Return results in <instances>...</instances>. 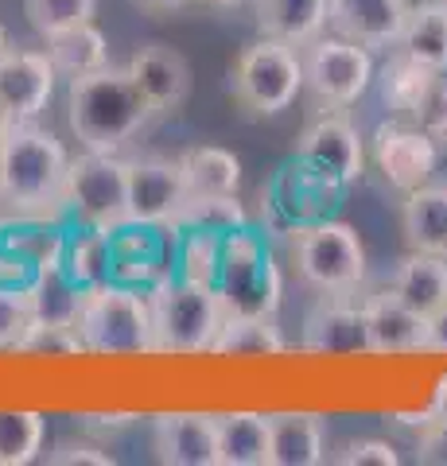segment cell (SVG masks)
<instances>
[{
	"mask_svg": "<svg viewBox=\"0 0 447 466\" xmlns=\"http://www.w3.org/2000/svg\"><path fill=\"white\" fill-rule=\"evenodd\" d=\"M70 159L51 128L20 121L0 140V210L20 222H59Z\"/></svg>",
	"mask_w": 447,
	"mask_h": 466,
	"instance_id": "1",
	"label": "cell"
},
{
	"mask_svg": "<svg viewBox=\"0 0 447 466\" xmlns=\"http://www.w3.org/2000/svg\"><path fill=\"white\" fill-rule=\"evenodd\" d=\"M152 116L156 113L137 90L128 66L109 63L66 82V125L82 152L125 156L128 144L152 125Z\"/></svg>",
	"mask_w": 447,
	"mask_h": 466,
	"instance_id": "2",
	"label": "cell"
},
{
	"mask_svg": "<svg viewBox=\"0 0 447 466\" xmlns=\"http://www.w3.org/2000/svg\"><path fill=\"white\" fill-rule=\"evenodd\" d=\"M288 265L315 296H358L370 276L362 233L342 218H315L288 229Z\"/></svg>",
	"mask_w": 447,
	"mask_h": 466,
	"instance_id": "3",
	"label": "cell"
},
{
	"mask_svg": "<svg viewBox=\"0 0 447 466\" xmlns=\"http://www.w3.org/2000/svg\"><path fill=\"white\" fill-rule=\"evenodd\" d=\"M78 339L86 358H148L156 354L148 291L125 280H109L86 291L78 315Z\"/></svg>",
	"mask_w": 447,
	"mask_h": 466,
	"instance_id": "4",
	"label": "cell"
},
{
	"mask_svg": "<svg viewBox=\"0 0 447 466\" xmlns=\"http://www.w3.org/2000/svg\"><path fill=\"white\" fill-rule=\"evenodd\" d=\"M148 303H152L156 354L195 358L214 350V339H218L226 323V308L214 284L168 276V280H160L148 291Z\"/></svg>",
	"mask_w": 447,
	"mask_h": 466,
	"instance_id": "5",
	"label": "cell"
},
{
	"mask_svg": "<svg viewBox=\"0 0 447 466\" xmlns=\"http://www.w3.org/2000/svg\"><path fill=\"white\" fill-rule=\"evenodd\" d=\"M226 315H277L284 303V272L272 257L265 229L241 226L222 238L218 272H214Z\"/></svg>",
	"mask_w": 447,
	"mask_h": 466,
	"instance_id": "6",
	"label": "cell"
},
{
	"mask_svg": "<svg viewBox=\"0 0 447 466\" xmlns=\"http://www.w3.org/2000/svg\"><path fill=\"white\" fill-rule=\"evenodd\" d=\"M229 94L249 116H280L304 97V47L261 35L229 66Z\"/></svg>",
	"mask_w": 447,
	"mask_h": 466,
	"instance_id": "7",
	"label": "cell"
},
{
	"mask_svg": "<svg viewBox=\"0 0 447 466\" xmlns=\"http://www.w3.org/2000/svg\"><path fill=\"white\" fill-rule=\"evenodd\" d=\"M373 78L378 63L362 43L323 32L304 47V97L315 113H346L373 90Z\"/></svg>",
	"mask_w": 447,
	"mask_h": 466,
	"instance_id": "8",
	"label": "cell"
},
{
	"mask_svg": "<svg viewBox=\"0 0 447 466\" xmlns=\"http://www.w3.org/2000/svg\"><path fill=\"white\" fill-rule=\"evenodd\" d=\"M63 218L113 233L128 226V156L82 152L70 159Z\"/></svg>",
	"mask_w": 447,
	"mask_h": 466,
	"instance_id": "9",
	"label": "cell"
},
{
	"mask_svg": "<svg viewBox=\"0 0 447 466\" xmlns=\"http://www.w3.org/2000/svg\"><path fill=\"white\" fill-rule=\"evenodd\" d=\"M296 164L315 179L350 191L366 175L370 140L346 113H315V121L296 140Z\"/></svg>",
	"mask_w": 447,
	"mask_h": 466,
	"instance_id": "10",
	"label": "cell"
},
{
	"mask_svg": "<svg viewBox=\"0 0 447 466\" xmlns=\"http://www.w3.org/2000/svg\"><path fill=\"white\" fill-rule=\"evenodd\" d=\"M440 156L443 152H440L436 137L416 121H397V116H389V121H381L370 137L373 167H378L381 179L401 195H409L416 187L436 179Z\"/></svg>",
	"mask_w": 447,
	"mask_h": 466,
	"instance_id": "11",
	"label": "cell"
},
{
	"mask_svg": "<svg viewBox=\"0 0 447 466\" xmlns=\"http://www.w3.org/2000/svg\"><path fill=\"white\" fill-rule=\"evenodd\" d=\"M187 202L179 156H128V226L171 229Z\"/></svg>",
	"mask_w": 447,
	"mask_h": 466,
	"instance_id": "12",
	"label": "cell"
},
{
	"mask_svg": "<svg viewBox=\"0 0 447 466\" xmlns=\"http://www.w3.org/2000/svg\"><path fill=\"white\" fill-rule=\"evenodd\" d=\"M125 66L156 116L179 113L187 106V97H191V86H195L191 63H187V55L176 51L171 43H140V47L128 55Z\"/></svg>",
	"mask_w": 447,
	"mask_h": 466,
	"instance_id": "13",
	"label": "cell"
},
{
	"mask_svg": "<svg viewBox=\"0 0 447 466\" xmlns=\"http://www.w3.org/2000/svg\"><path fill=\"white\" fill-rule=\"evenodd\" d=\"M152 451L164 466H218V416L171 408L152 420Z\"/></svg>",
	"mask_w": 447,
	"mask_h": 466,
	"instance_id": "14",
	"label": "cell"
},
{
	"mask_svg": "<svg viewBox=\"0 0 447 466\" xmlns=\"http://www.w3.org/2000/svg\"><path fill=\"white\" fill-rule=\"evenodd\" d=\"M55 86H59V70L47 51L8 47L0 55V106L16 121H39L55 97Z\"/></svg>",
	"mask_w": 447,
	"mask_h": 466,
	"instance_id": "15",
	"label": "cell"
},
{
	"mask_svg": "<svg viewBox=\"0 0 447 466\" xmlns=\"http://www.w3.org/2000/svg\"><path fill=\"white\" fill-rule=\"evenodd\" d=\"M300 350L304 354H370L366 311L354 296H320V303L304 315L300 327Z\"/></svg>",
	"mask_w": 447,
	"mask_h": 466,
	"instance_id": "16",
	"label": "cell"
},
{
	"mask_svg": "<svg viewBox=\"0 0 447 466\" xmlns=\"http://www.w3.org/2000/svg\"><path fill=\"white\" fill-rule=\"evenodd\" d=\"M440 78L432 66H424L421 58H412L405 51H385V63L378 66V97L389 116H397V121H416L424 125V116L432 109V101L440 94Z\"/></svg>",
	"mask_w": 447,
	"mask_h": 466,
	"instance_id": "17",
	"label": "cell"
},
{
	"mask_svg": "<svg viewBox=\"0 0 447 466\" xmlns=\"http://www.w3.org/2000/svg\"><path fill=\"white\" fill-rule=\"evenodd\" d=\"M412 0H330L327 32L354 39L370 51H393L405 32Z\"/></svg>",
	"mask_w": 447,
	"mask_h": 466,
	"instance_id": "18",
	"label": "cell"
},
{
	"mask_svg": "<svg viewBox=\"0 0 447 466\" xmlns=\"http://www.w3.org/2000/svg\"><path fill=\"white\" fill-rule=\"evenodd\" d=\"M366 311V339H370V354H385V358H405V354H424V330H428V315L412 311L409 303H401L389 291H373L370 299H362Z\"/></svg>",
	"mask_w": 447,
	"mask_h": 466,
	"instance_id": "19",
	"label": "cell"
},
{
	"mask_svg": "<svg viewBox=\"0 0 447 466\" xmlns=\"http://www.w3.org/2000/svg\"><path fill=\"white\" fill-rule=\"evenodd\" d=\"M342 191L330 187L323 179H315L311 171H304L292 159L277 179H272V191H269V214L280 229H296L304 222H315V218H327L330 202H335Z\"/></svg>",
	"mask_w": 447,
	"mask_h": 466,
	"instance_id": "20",
	"label": "cell"
},
{
	"mask_svg": "<svg viewBox=\"0 0 447 466\" xmlns=\"http://www.w3.org/2000/svg\"><path fill=\"white\" fill-rule=\"evenodd\" d=\"M272 451L269 466H323L327 447V420L308 408H284V412H269Z\"/></svg>",
	"mask_w": 447,
	"mask_h": 466,
	"instance_id": "21",
	"label": "cell"
},
{
	"mask_svg": "<svg viewBox=\"0 0 447 466\" xmlns=\"http://www.w3.org/2000/svg\"><path fill=\"white\" fill-rule=\"evenodd\" d=\"M385 291L397 296L401 303H409V308L421 315L440 311L447 303V257L409 249L397 260V268L389 272Z\"/></svg>",
	"mask_w": 447,
	"mask_h": 466,
	"instance_id": "22",
	"label": "cell"
},
{
	"mask_svg": "<svg viewBox=\"0 0 447 466\" xmlns=\"http://www.w3.org/2000/svg\"><path fill=\"white\" fill-rule=\"evenodd\" d=\"M27 308H32V323H59L75 327L86 303V288L66 272V265H43L32 268L24 280Z\"/></svg>",
	"mask_w": 447,
	"mask_h": 466,
	"instance_id": "23",
	"label": "cell"
},
{
	"mask_svg": "<svg viewBox=\"0 0 447 466\" xmlns=\"http://www.w3.org/2000/svg\"><path fill=\"white\" fill-rule=\"evenodd\" d=\"M401 233L416 253L447 257V183H424L401 202Z\"/></svg>",
	"mask_w": 447,
	"mask_h": 466,
	"instance_id": "24",
	"label": "cell"
},
{
	"mask_svg": "<svg viewBox=\"0 0 447 466\" xmlns=\"http://www.w3.org/2000/svg\"><path fill=\"white\" fill-rule=\"evenodd\" d=\"M253 24L261 35L284 39L292 47H308L311 39L327 32V8L330 0H249Z\"/></svg>",
	"mask_w": 447,
	"mask_h": 466,
	"instance_id": "25",
	"label": "cell"
},
{
	"mask_svg": "<svg viewBox=\"0 0 447 466\" xmlns=\"http://www.w3.org/2000/svg\"><path fill=\"white\" fill-rule=\"evenodd\" d=\"M218 416V466H269L272 431L269 412L253 408H229Z\"/></svg>",
	"mask_w": 447,
	"mask_h": 466,
	"instance_id": "26",
	"label": "cell"
},
{
	"mask_svg": "<svg viewBox=\"0 0 447 466\" xmlns=\"http://www.w3.org/2000/svg\"><path fill=\"white\" fill-rule=\"evenodd\" d=\"M66 272L90 291L113 280L117 272V233L113 229H94V226H75L66 238Z\"/></svg>",
	"mask_w": 447,
	"mask_h": 466,
	"instance_id": "27",
	"label": "cell"
},
{
	"mask_svg": "<svg viewBox=\"0 0 447 466\" xmlns=\"http://www.w3.org/2000/svg\"><path fill=\"white\" fill-rule=\"evenodd\" d=\"M47 58L59 70V78H82V75H94V70H102L113 63L109 55V39L97 24H78V27H66L59 35H47Z\"/></svg>",
	"mask_w": 447,
	"mask_h": 466,
	"instance_id": "28",
	"label": "cell"
},
{
	"mask_svg": "<svg viewBox=\"0 0 447 466\" xmlns=\"http://www.w3.org/2000/svg\"><path fill=\"white\" fill-rule=\"evenodd\" d=\"M288 350L277 315H226L210 354L218 358H277Z\"/></svg>",
	"mask_w": 447,
	"mask_h": 466,
	"instance_id": "29",
	"label": "cell"
},
{
	"mask_svg": "<svg viewBox=\"0 0 447 466\" xmlns=\"http://www.w3.org/2000/svg\"><path fill=\"white\" fill-rule=\"evenodd\" d=\"M187 195H238L241 191V159L218 144H195L179 152Z\"/></svg>",
	"mask_w": 447,
	"mask_h": 466,
	"instance_id": "30",
	"label": "cell"
},
{
	"mask_svg": "<svg viewBox=\"0 0 447 466\" xmlns=\"http://www.w3.org/2000/svg\"><path fill=\"white\" fill-rule=\"evenodd\" d=\"M397 51L421 58L436 75H447V5L443 0H416L409 8L405 32L397 39Z\"/></svg>",
	"mask_w": 447,
	"mask_h": 466,
	"instance_id": "31",
	"label": "cell"
},
{
	"mask_svg": "<svg viewBox=\"0 0 447 466\" xmlns=\"http://www.w3.org/2000/svg\"><path fill=\"white\" fill-rule=\"evenodd\" d=\"M241 226H249V214L238 202V195H187L183 210L176 214L168 233H187V229H203V233H234Z\"/></svg>",
	"mask_w": 447,
	"mask_h": 466,
	"instance_id": "32",
	"label": "cell"
},
{
	"mask_svg": "<svg viewBox=\"0 0 447 466\" xmlns=\"http://www.w3.org/2000/svg\"><path fill=\"white\" fill-rule=\"evenodd\" d=\"M47 420L36 408H0V466H27L43 455Z\"/></svg>",
	"mask_w": 447,
	"mask_h": 466,
	"instance_id": "33",
	"label": "cell"
},
{
	"mask_svg": "<svg viewBox=\"0 0 447 466\" xmlns=\"http://www.w3.org/2000/svg\"><path fill=\"white\" fill-rule=\"evenodd\" d=\"M176 241V276L183 280H198V284H214L218 272V253H222V238L218 233H203V229H187V233H171Z\"/></svg>",
	"mask_w": 447,
	"mask_h": 466,
	"instance_id": "34",
	"label": "cell"
},
{
	"mask_svg": "<svg viewBox=\"0 0 447 466\" xmlns=\"http://www.w3.org/2000/svg\"><path fill=\"white\" fill-rule=\"evenodd\" d=\"M24 16L43 39H47V35L66 32V27L94 24L97 0H24Z\"/></svg>",
	"mask_w": 447,
	"mask_h": 466,
	"instance_id": "35",
	"label": "cell"
},
{
	"mask_svg": "<svg viewBox=\"0 0 447 466\" xmlns=\"http://www.w3.org/2000/svg\"><path fill=\"white\" fill-rule=\"evenodd\" d=\"M66 238H70V233L59 222H39L36 229H27V233H20V238H12V249H16L20 265L32 272V268H43V265H63Z\"/></svg>",
	"mask_w": 447,
	"mask_h": 466,
	"instance_id": "36",
	"label": "cell"
},
{
	"mask_svg": "<svg viewBox=\"0 0 447 466\" xmlns=\"http://www.w3.org/2000/svg\"><path fill=\"white\" fill-rule=\"evenodd\" d=\"M32 330V308H27L24 280H0V354H16L24 334Z\"/></svg>",
	"mask_w": 447,
	"mask_h": 466,
	"instance_id": "37",
	"label": "cell"
},
{
	"mask_svg": "<svg viewBox=\"0 0 447 466\" xmlns=\"http://www.w3.org/2000/svg\"><path fill=\"white\" fill-rule=\"evenodd\" d=\"M16 354H39V358H86V346L78 339V327H59V323H32L24 334Z\"/></svg>",
	"mask_w": 447,
	"mask_h": 466,
	"instance_id": "38",
	"label": "cell"
},
{
	"mask_svg": "<svg viewBox=\"0 0 447 466\" xmlns=\"http://www.w3.org/2000/svg\"><path fill=\"white\" fill-rule=\"evenodd\" d=\"M327 462L335 466H397L401 451L393 440H381V435H358V440H346L327 455Z\"/></svg>",
	"mask_w": 447,
	"mask_h": 466,
	"instance_id": "39",
	"label": "cell"
},
{
	"mask_svg": "<svg viewBox=\"0 0 447 466\" xmlns=\"http://www.w3.org/2000/svg\"><path fill=\"white\" fill-rule=\"evenodd\" d=\"M412 459L421 466H447V408L428 416L412 440Z\"/></svg>",
	"mask_w": 447,
	"mask_h": 466,
	"instance_id": "40",
	"label": "cell"
},
{
	"mask_svg": "<svg viewBox=\"0 0 447 466\" xmlns=\"http://www.w3.org/2000/svg\"><path fill=\"white\" fill-rule=\"evenodd\" d=\"M47 462L51 466H113L117 455H109L102 443H90V440H63L47 451Z\"/></svg>",
	"mask_w": 447,
	"mask_h": 466,
	"instance_id": "41",
	"label": "cell"
},
{
	"mask_svg": "<svg viewBox=\"0 0 447 466\" xmlns=\"http://www.w3.org/2000/svg\"><path fill=\"white\" fill-rule=\"evenodd\" d=\"M424 128L436 137L440 152H447V86H440V94H436V101H432V109L424 116Z\"/></svg>",
	"mask_w": 447,
	"mask_h": 466,
	"instance_id": "42",
	"label": "cell"
},
{
	"mask_svg": "<svg viewBox=\"0 0 447 466\" xmlns=\"http://www.w3.org/2000/svg\"><path fill=\"white\" fill-rule=\"evenodd\" d=\"M424 354H443V358H447V303H443L440 311H432V315H428Z\"/></svg>",
	"mask_w": 447,
	"mask_h": 466,
	"instance_id": "43",
	"label": "cell"
},
{
	"mask_svg": "<svg viewBox=\"0 0 447 466\" xmlns=\"http://www.w3.org/2000/svg\"><path fill=\"white\" fill-rule=\"evenodd\" d=\"M140 12H148V16H171V12H183L187 5H195V0H133Z\"/></svg>",
	"mask_w": 447,
	"mask_h": 466,
	"instance_id": "44",
	"label": "cell"
},
{
	"mask_svg": "<svg viewBox=\"0 0 447 466\" xmlns=\"http://www.w3.org/2000/svg\"><path fill=\"white\" fill-rule=\"evenodd\" d=\"M16 125H20V121H16V116H12V113H8L5 106H0V140H5V137L12 133V128H16Z\"/></svg>",
	"mask_w": 447,
	"mask_h": 466,
	"instance_id": "45",
	"label": "cell"
},
{
	"mask_svg": "<svg viewBox=\"0 0 447 466\" xmlns=\"http://www.w3.org/2000/svg\"><path fill=\"white\" fill-rule=\"evenodd\" d=\"M207 8H218V12H229V8H241L245 0H203Z\"/></svg>",
	"mask_w": 447,
	"mask_h": 466,
	"instance_id": "46",
	"label": "cell"
},
{
	"mask_svg": "<svg viewBox=\"0 0 447 466\" xmlns=\"http://www.w3.org/2000/svg\"><path fill=\"white\" fill-rule=\"evenodd\" d=\"M8 51V32H5V24H0V55Z\"/></svg>",
	"mask_w": 447,
	"mask_h": 466,
	"instance_id": "47",
	"label": "cell"
},
{
	"mask_svg": "<svg viewBox=\"0 0 447 466\" xmlns=\"http://www.w3.org/2000/svg\"><path fill=\"white\" fill-rule=\"evenodd\" d=\"M443 5H447V0H443Z\"/></svg>",
	"mask_w": 447,
	"mask_h": 466,
	"instance_id": "48",
	"label": "cell"
}]
</instances>
